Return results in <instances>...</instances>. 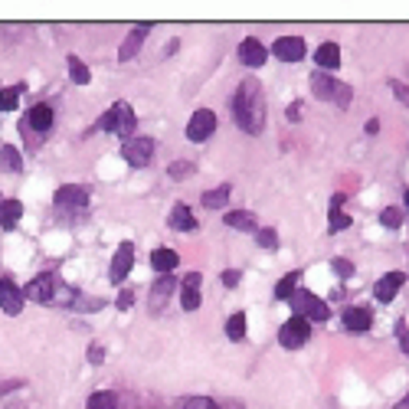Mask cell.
<instances>
[{
  "label": "cell",
  "mask_w": 409,
  "mask_h": 409,
  "mask_svg": "<svg viewBox=\"0 0 409 409\" xmlns=\"http://www.w3.org/2000/svg\"><path fill=\"white\" fill-rule=\"evenodd\" d=\"M232 121L246 135H262L265 128V99H262V86L256 79H246L239 92L232 95Z\"/></svg>",
  "instance_id": "6da1fadb"
},
{
  "label": "cell",
  "mask_w": 409,
  "mask_h": 409,
  "mask_svg": "<svg viewBox=\"0 0 409 409\" xmlns=\"http://www.w3.org/2000/svg\"><path fill=\"white\" fill-rule=\"evenodd\" d=\"M23 298H33V301H43V305H69V301L76 298L72 288H66L56 275H40L26 285Z\"/></svg>",
  "instance_id": "7a4b0ae2"
},
{
  "label": "cell",
  "mask_w": 409,
  "mask_h": 409,
  "mask_svg": "<svg viewBox=\"0 0 409 409\" xmlns=\"http://www.w3.org/2000/svg\"><path fill=\"white\" fill-rule=\"evenodd\" d=\"M99 128L115 131V135H121L125 141H131V135H135V111H131V105L128 102H115L102 118H99Z\"/></svg>",
  "instance_id": "3957f363"
},
{
  "label": "cell",
  "mask_w": 409,
  "mask_h": 409,
  "mask_svg": "<svg viewBox=\"0 0 409 409\" xmlns=\"http://www.w3.org/2000/svg\"><path fill=\"white\" fill-rule=\"evenodd\" d=\"M288 301L295 305L298 318H305L308 324H311V321H327V315H331V311H327V305L318 298L315 291H295Z\"/></svg>",
  "instance_id": "277c9868"
},
{
  "label": "cell",
  "mask_w": 409,
  "mask_h": 409,
  "mask_svg": "<svg viewBox=\"0 0 409 409\" xmlns=\"http://www.w3.org/2000/svg\"><path fill=\"white\" fill-rule=\"evenodd\" d=\"M311 89H315L318 99H331V102H337L341 108L350 105V89L341 86V82H334L327 72H315V76H311Z\"/></svg>",
  "instance_id": "5b68a950"
},
{
  "label": "cell",
  "mask_w": 409,
  "mask_h": 409,
  "mask_svg": "<svg viewBox=\"0 0 409 409\" xmlns=\"http://www.w3.org/2000/svg\"><path fill=\"white\" fill-rule=\"evenodd\" d=\"M311 337V324L305 321V318H288V321L281 324V331H279V344L281 347H301V344Z\"/></svg>",
  "instance_id": "8992f818"
},
{
  "label": "cell",
  "mask_w": 409,
  "mask_h": 409,
  "mask_svg": "<svg viewBox=\"0 0 409 409\" xmlns=\"http://www.w3.org/2000/svg\"><path fill=\"white\" fill-rule=\"evenodd\" d=\"M151 154H154L151 138H131V141H125V147H121V157H125L131 167H147V164H151Z\"/></svg>",
  "instance_id": "52a82bcc"
},
{
  "label": "cell",
  "mask_w": 409,
  "mask_h": 409,
  "mask_svg": "<svg viewBox=\"0 0 409 409\" xmlns=\"http://www.w3.org/2000/svg\"><path fill=\"white\" fill-rule=\"evenodd\" d=\"M216 131V115L210 108L194 111V118L187 121V138L190 141H206Z\"/></svg>",
  "instance_id": "ba28073f"
},
{
  "label": "cell",
  "mask_w": 409,
  "mask_h": 409,
  "mask_svg": "<svg viewBox=\"0 0 409 409\" xmlns=\"http://www.w3.org/2000/svg\"><path fill=\"white\" fill-rule=\"evenodd\" d=\"M272 52L281 62H298L305 56V40L301 36H281V40H275Z\"/></svg>",
  "instance_id": "9c48e42d"
},
{
  "label": "cell",
  "mask_w": 409,
  "mask_h": 409,
  "mask_svg": "<svg viewBox=\"0 0 409 409\" xmlns=\"http://www.w3.org/2000/svg\"><path fill=\"white\" fill-rule=\"evenodd\" d=\"M0 308H4L7 315H20V311H23V291L10 279H0Z\"/></svg>",
  "instance_id": "30bf717a"
},
{
  "label": "cell",
  "mask_w": 409,
  "mask_h": 409,
  "mask_svg": "<svg viewBox=\"0 0 409 409\" xmlns=\"http://www.w3.org/2000/svg\"><path fill=\"white\" fill-rule=\"evenodd\" d=\"M131 265H135V249H131V242H121L115 259H111V281H125Z\"/></svg>",
  "instance_id": "8fae6325"
},
{
  "label": "cell",
  "mask_w": 409,
  "mask_h": 409,
  "mask_svg": "<svg viewBox=\"0 0 409 409\" xmlns=\"http://www.w3.org/2000/svg\"><path fill=\"white\" fill-rule=\"evenodd\" d=\"M265 56H269V52H265V46L259 43V40H252V36L239 43V60H242V66H252V69L265 66Z\"/></svg>",
  "instance_id": "7c38bea8"
},
{
  "label": "cell",
  "mask_w": 409,
  "mask_h": 409,
  "mask_svg": "<svg viewBox=\"0 0 409 409\" xmlns=\"http://www.w3.org/2000/svg\"><path fill=\"white\" fill-rule=\"evenodd\" d=\"M56 203L60 206H89V187L66 184V187L56 190Z\"/></svg>",
  "instance_id": "4fadbf2b"
},
{
  "label": "cell",
  "mask_w": 409,
  "mask_h": 409,
  "mask_svg": "<svg viewBox=\"0 0 409 409\" xmlns=\"http://www.w3.org/2000/svg\"><path fill=\"white\" fill-rule=\"evenodd\" d=\"M403 281H406V275L403 272H390V275H383V279L376 281V288H374V295H376V301H393V295L403 288Z\"/></svg>",
  "instance_id": "5bb4252c"
},
{
  "label": "cell",
  "mask_w": 409,
  "mask_h": 409,
  "mask_svg": "<svg viewBox=\"0 0 409 409\" xmlns=\"http://www.w3.org/2000/svg\"><path fill=\"white\" fill-rule=\"evenodd\" d=\"M177 252H174V249H167V246H157L151 252V265L154 269H157V272L161 275H167V272H174V269H177Z\"/></svg>",
  "instance_id": "9a60e30c"
},
{
  "label": "cell",
  "mask_w": 409,
  "mask_h": 409,
  "mask_svg": "<svg viewBox=\"0 0 409 409\" xmlns=\"http://www.w3.org/2000/svg\"><path fill=\"white\" fill-rule=\"evenodd\" d=\"M147 33H151V23H141V26H138L135 33H131L128 40H125V43H121V50H118V60H121V62H128L131 56H135V52L141 50V40H145Z\"/></svg>",
  "instance_id": "2e32d148"
},
{
  "label": "cell",
  "mask_w": 409,
  "mask_h": 409,
  "mask_svg": "<svg viewBox=\"0 0 409 409\" xmlns=\"http://www.w3.org/2000/svg\"><path fill=\"white\" fill-rule=\"evenodd\" d=\"M52 118H56V115H52L50 105H33V108H30V115H26V125H30V128H36V131H50L52 128Z\"/></svg>",
  "instance_id": "e0dca14e"
},
{
  "label": "cell",
  "mask_w": 409,
  "mask_h": 409,
  "mask_svg": "<svg viewBox=\"0 0 409 409\" xmlns=\"http://www.w3.org/2000/svg\"><path fill=\"white\" fill-rule=\"evenodd\" d=\"M315 62L324 69V72H331V69L341 66V50H337L334 43H321L318 52H315Z\"/></svg>",
  "instance_id": "ac0fdd59"
},
{
  "label": "cell",
  "mask_w": 409,
  "mask_h": 409,
  "mask_svg": "<svg viewBox=\"0 0 409 409\" xmlns=\"http://www.w3.org/2000/svg\"><path fill=\"white\" fill-rule=\"evenodd\" d=\"M171 226L177 232H190V230H196V220H194V210L190 206H184V203H177L171 210Z\"/></svg>",
  "instance_id": "d6986e66"
},
{
  "label": "cell",
  "mask_w": 409,
  "mask_h": 409,
  "mask_svg": "<svg viewBox=\"0 0 409 409\" xmlns=\"http://www.w3.org/2000/svg\"><path fill=\"white\" fill-rule=\"evenodd\" d=\"M20 216H23V203L20 200H4L0 203V226L4 230H13L20 223Z\"/></svg>",
  "instance_id": "ffe728a7"
},
{
  "label": "cell",
  "mask_w": 409,
  "mask_h": 409,
  "mask_svg": "<svg viewBox=\"0 0 409 409\" xmlns=\"http://www.w3.org/2000/svg\"><path fill=\"white\" fill-rule=\"evenodd\" d=\"M344 327H347V331H366V327H370V315H366L364 308H347V311H344Z\"/></svg>",
  "instance_id": "44dd1931"
},
{
  "label": "cell",
  "mask_w": 409,
  "mask_h": 409,
  "mask_svg": "<svg viewBox=\"0 0 409 409\" xmlns=\"http://www.w3.org/2000/svg\"><path fill=\"white\" fill-rule=\"evenodd\" d=\"M226 226H230V230L246 232V230L256 226V216L249 213V210H232V213H226Z\"/></svg>",
  "instance_id": "7402d4cb"
},
{
  "label": "cell",
  "mask_w": 409,
  "mask_h": 409,
  "mask_svg": "<svg viewBox=\"0 0 409 409\" xmlns=\"http://www.w3.org/2000/svg\"><path fill=\"white\" fill-rule=\"evenodd\" d=\"M226 200H230V184H223V187L206 190V194H203V206H206V210H220V206H226Z\"/></svg>",
  "instance_id": "603a6c76"
},
{
  "label": "cell",
  "mask_w": 409,
  "mask_h": 409,
  "mask_svg": "<svg viewBox=\"0 0 409 409\" xmlns=\"http://www.w3.org/2000/svg\"><path fill=\"white\" fill-rule=\"evenodd\" d=\"M174 275H161V281H154V288H151V301L154 305H161V301H167V295L174 291Z\"/></svg>",
  "instance_id": "cb8c5ba5"
},
{
  "label": "cell",
  "mask_w": 409,
  "mask_h": 409,
  "mask_svg": "<svg viewBox=\"0 0 409 409\" xmlns=\"http://www.w3.org/2000/svg\"><path fill=\"white\" fill-rule=\"evenodd\" d=\"M86 409H118V396H115V393H108V390L92 393V396H89V403H86Z\"/></svg>",
  "instance_id": "d4e9b609"
},
{
  "label": "cell",
  "mask_w": 409,
  "mask_h": 409,
  "mask_svg": "<svg viewBox=\"0 0 409 409\" xmlns=\"http://www.w3.org/2000/svg\"><path fill=\"white\" fill-rule=\"evenodd\" d=\"M226 337H230V341H242V337H246V315H242V311H236V315L226 321Z\"/></svg>",
  "instance_id": "484cf974"
},
{
  "label": "cell",
  "mask_w": 409,
  "mask_h": 409,
  "mask_svg": "<svg viewBox=\"0 0 409 409\" xmlns=\"http://www.w3.org/2000/svg\"><path fill=\"white\" fill-rule=\"evenodd\" d=\"M295 288H298V272H288L285 275V279L279 281V285H275V298H291V295H295Z\"/></svg>",
  "instance_id": "4316f807"
},
{
  "label": "cell",
  "mask_w": 409,
  "mask_h": 409,
  "mask_svg": "<svg viewBox=\"0 0 409 409\" xmlns=\"http://www.w3.org/2000/svg\"><path fill=\"white\" fill-rule=\"evenodd\" d=\"M69 76H72V82H79V86H86L89 79V66L82 60H79V56H69Z\"/></svg>",
  "instance_id": "83f0119b"
},
{
  "label": "cell",
  "mask_w": 409,
  "mask_h": 409,
  "mask_svg": "<svg viewBox=\"0 0 409 409\" xmlns=\"http://www.w3.org/2000/svg\"><path fill=\"white\" fill-rule=\"evenodd\" d=\"M0 157H4V167H7V171H13L17 174L20 167H23V161H20V154H17V147H10V145H4L0 147Z\"/></svg>",
  "instance_id": "f1b7e54d"
},
{
  "label": "cell",
  "mask_w": 409,
  "mask_h": 409,
  "mask_svg": "<svg viewBox=\"0 0 409 409\" xmlns=\"http://www.w3.org/2000/svg\"><path fill=\"white\" fill-rule=\"evenodd\" d=\"M180 305H184V311H196V308H200V288L180 291Z\"/></svg>",
  "instance_id": "f546056e"
},
{
  "label": "cell",
  "mask_w": 409,
  "mask_h": 409,
  "mask_svg": "<svg viewBox=\"0 0 409 409\" xmlns=\"http://www.w3.org/2000/svg\"><path fill=\"white\" fill-rule=\"evenodd\" d=\"M17 99H20V89H4L0 92V111H13L17 108Z\"/></svg>",
  "instance_id": "4dcf8cb0"
},
{
  "label": "cell",
  "mask_w": 409,
  "mask_h": 409,
  "mask_svg": "<svg viewBox=\"0 0 409 409\" xmlns=\"http://www.w3.org/2000/svg\"><path fill=\"white\" fill-rule=\"evenodd\" d=\"M380 220H383V226H390V230H396L403 223V210H396V206H386L383 213H380Z\"/></svg>",
  "instance_id": "1f68e13d"
},
{
  "label": "cell",
  "mask_w": 409,
  "mask_h": 409,
  "mask_svg": "<svg viewBox=\"0 0 409 409\" xmlns=\"http://www.w3.org/2000/svg\"><path fill=\"white\" fill-rule=\"evenodd\" d=\"M190 174H194V164L190 161H174L171 164V177L174 180H184V177H190Z\"/></svg>",
  "instance_id": "d6a6232c"
},
{
  "label": "cell",
  "mask_w": 409,
  "mask_h": 409,
  "mask_svg": "<svg viewBox=\"0 0 409 409\" xmlns=\"http://www.w3.org/2000/svg\"><path fill=\"white\" fill-rule=\"evenodd\" d=\"M184 409H220L213 400H206V396H190L187 403H184Z\"/></svg>",
  "instance_id": "836d02e7"
},
{
  "label": "cell",
  "mask_w": 409,
  "mask_h": 409,
  "mask_svg": "<svg viewBox=\"0 0 409 409\" xmlns=\"http://www.w3.org/2000/svg\"><path fill=\"white\" fill-rule=\"evenodd\" d=\"M350 226V216H344V213H331V223H327V232H341V230H347Z\"/></svg>",
  "instance_id": "e575fe53"
},
{
  "label": "cell",
  "mask_w": 409,
  "mask_h": 409,
  "mask_svg": "<svg viewBox=\"0 0 409 409\" xmlns=\"http://www.w3.org/2000/svg\"><path fill=\"white\" fill-rule=\"evenodd\" d=\"M259 246L279 249V239H275V232H272V230H259Z\"/></svg>",
  "instance_id": "d590c367"
},
{
  "label": "cell",
  "mask_w": 409,
  "mask_h": 409,
  "mask_svg": "<svg viewBox=\"0 0 409 409\" xmlns=\"http://www.w3.org/2000/svg\"><path fill=\"white\" fill-rule=\"evenodd\" d=\"M89 360H92V364H102V360H105V347H102V344H92V347H89Z\"/></svg>",
  "instance_id": "8d00e7d4"
},
{
  "label": "cell",
  "mask_w": 409,
  "mask_h": 409,
  "mask_svg": "<svg viewBox=\"0 0 409 409\" xmlns=\"http://www.w3.org/2000/svg\"><path fill=\"white\" fill-rule=\"evenodd\" d=\"M390 86H393V92L400 95V102L409 105V86H403V82H390Z\"/></svg>",
  "instance_id": "74e56055"
},
{
  "label": "cell",
  "mask_w": 409,
  "mask_h": 409,
  "mask_svg": "<svg viewBox=\"0 0 409 409\" xmlns=\"http://www.w3.org/2000/svg\"><path fill=\"white\" fill-rule=\"evenodd\" d=\"M223 285H226V288L239 285V272H236V269H226V272H223Z\"/></svg>",
  "instance_id": "f35d334b"
},
{
  "label": "cell",
  "mask_w": 409,
  "mask_h": 409,
  "mask_svg": "<svg viewBox=\"0 0 409 409\" xmlns=\"http://www.w3.org/2000/svg\"><path fill=\"white\" fill-rule=\"evenodd\" d=\"M334 272H341V275H350V272H354V265H350L347 259H334Z\"/></svg>",
  "instance_id": "ab89813d"
},
{
  "label": "cell",
  "mask_w": 409,
  "mask_h": 409,
  "mask_svg": "<svg viewBox=\"0 0 409 409\" xmlns=\"http://www.w3.org/2000/svg\"><path fill=\"white\" fill-rule=\"evenodd\" d=\"M131 301H135V298H131V291H121V295H118V301H115V305H118L121 311H128V308H131Z\"/></svg>",
  "instance_id": "60d3db41"
},
{
  "label": "cell",
  "mask_w": 409,
  "mask_h": 409,
  "mask_svg": "<svg viewBox=\"0 0 409 409\" xmlns=\"http://www.w3.org/2000/svg\"><path fill=\"white\" fill-rule=\"evenodd\" d=\"M184 288H200V272H190L187 279H184Z\"/></svg>",
  "instance_id": "b9f144b4"
},
{
  "label": "cell",
  "mask_w": 409,
  "mask_h": 409,
  "mask_svg": "<svg viewBox=\"0 0 409 409\" xmlns=\"http://www.w3.org/2000/svg\"><path fill=\"white\" fill-rule=\"evenodd\" d=\"M400 344H403V354H406V357H409V334H406V331H403V337H400Z\"/></svg>",
  "instance_id": "7bdbcfd3"
},
{
  "label": "cell",
  "mask_w": 409,
  "mask_h": 409,
  "mask_svg": "<svg viewBox=\"0 0 409 409\" xmlns=\"http://www.w3.org/2000/svg\"><path fill=\"white\" fill-rule=\"evenodd\" d=\"M393 409H409V396H406V400L400 403V406H393Z\"/></svg>",
  "instance_id": "ee69618b"
},
{
  "label": "cell",
  "mask_w": 409,
  "mask_h": 409,
  "mask_svg": "<svg viewBox=\"0 0 409 409\" xmlns=\"http://www.w3.org/2000/svg\"><path fill=\"white\" fill-rule=\"evenodd\" d=\"M406 210H409V194H406Z\"/></svg>",
  "instance_id": "f6af8a7d"
}]
</instances>
